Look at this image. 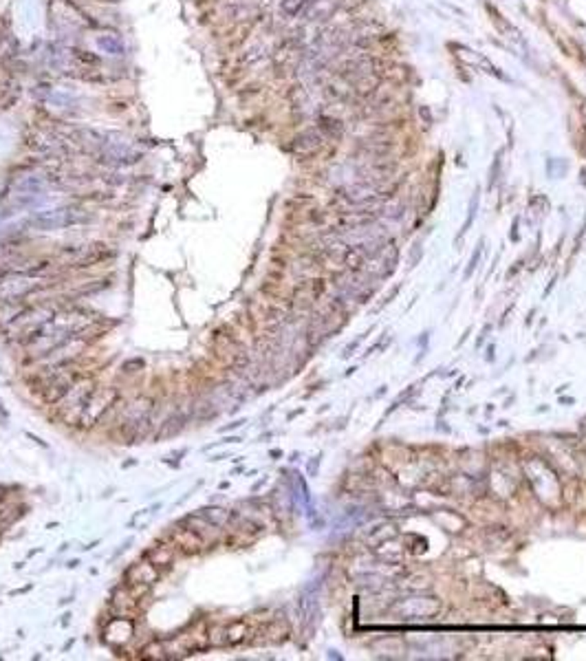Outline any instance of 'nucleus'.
<instances>
[{"mask_svg": "<svg viewBox=\"0 0 586 661\" xmlns=\"http://www.w3.org/2000/svg\"><path fill=\"white\" fill-rule=\"evenodd\" d=\"M44 287V282L35 280V275L29 273H9V278L0 280V304H7L13 300H23L27 293Z\"/></svg>", "mask_w": 586, "mask_h": 661, "instance_id": "5", "label": "nucleus"}, {"mask_svg": "<svg viewBox=\"0 0 586 661\" xmlns=\"http://www.w3.org/2000/svg\"><path fill=\"white\" fill-rule=\"evenodd\" d=\"M159 578H161V568L157 564H153L148 558H143V560H137L126 568L124 584L131 586L139 597H145L150 593L153 586L159 582Z\"/></svg>", "mask_w": 586, "mask_h": 661, "instance_id": "4", "label": "nucleus"}, {"mask_svg": "<svg viewBox=\"0 0 586 661\" xmlns=\"http://www.w3.org/2000/svg\"><path fill=\"white\" fill-rule=\"evenodd\" d=\"M503 155L501 153H496V157H494V163H491V168H489V190L494 188V183H496V177H498V172H501V159Z\"/></svg>", "mask_w": 586, "mask_h": 661, "instance_id": "22", "label": "nucleus"}, {"mask_svg": "<svg viewBox=\"0 0 586 661\" xmlns=\"http://www.w3.org/2000/svg\"><path fill=\"white\" fill-rule=\"evenodd\" d=\"M369 0H340V11L344 13H357Z\"/></svg>", "mask_w": 586, "mask_h": 661, "instance_id": "20", "label": "nucleus"}, {"mask_svg": "<svg viewBox=\"0 0 586 661\" xmlns=\"http://www.w3.org/2000/svg\"><path fill=\"white\" fill-rule=\"evenodd\" d=\"M476 208H479V190L474 192V196H472V203H470V214H467V220H465V225H463V234L470 230V225L474 223V216H476Z\"/></svg>", "mask_w": 586, "mask_h": 661, "instance_id": "21", "label": "nucleus"}, {"mask_svg": "<svg viewBox=\"0 0 586 661\" xmlns=\"http://www.w3.org/2000/svg\"><path fill=\"white\" fill-rule=\"evenodd\" d=\"M170 648H166L168 653H172L177 648V657H186L190 653H201L210 648V626L205 619H198L194 624H190L188 631H183L181 635H177L170 644Z\"/></svg>", "mask_w": 586, "mask_h": 661, "instance_id": "3", "label": "nucleus"}, {"mask_svg": "<svg viewBox=\"0 0 586 661\" xmlns=\"http://www.w3.org/2000/svg\"><path fill=\"white\" fill-rule=\"evenodd\" d=\"M417 113L421 115V119H424V124H428V128H430V124H432L430 108H428V106H419V108H417Z\"/></svg>", "mask_w": 586, "mask_h": 661, "instance_id": "23", "label": "nucleus"}, {"mask_svg": "<svg viewBox=\"0 0 586 661\" xmlns=\"http://www.w3.org/2000/svg\"><path fill=\"white\" fill-rule=\"evenodd\" d=\"M155 397L150 395H139L135 397L133 401H128L121 415H119V421H126V424H141V421L150 419L155 415Z\"/></svg>", "mask_w": 586, "mask_h": 661, "instance_id": "9", "label": "nucleus"}, {"mask_svg": "<svg viewBox=\"0 0 586 661\" xmlns=\"http://www.w3.org/2000/svg\"><path fill=\"white\" fill-rule=\"evenodd\" d=\"M135 635V617H121V615H113L104 624V633L102 639L106 641V646L111 648H121Z\"/></svg>", "mask_w": 586, "mask_h": 661, "instance_id": "6", "label": "nucleus"}, {"mask_svg": "<svg viewBox=\"0 0 586 661\" xmlns=\"http://www.w3.org/2000/svg\"><path fill=\"white\" fill-rule=\"evenodd\" d=\"M582 183H586V170H582Z\"/></svg>", "mask_w": 586, "mask_h": 661, "instance_id": "24", "label": "nucleus"}, {"mask_svg": "<svg viewBox=\"0 0 586 661\" xmlns=\"http://www.w3.org/2000/svg\"><path fill=\"white\" fill-rule=\"evenodd\" d=\"M166 653L168 650H166V646H163V644H159V641H150L148 646L141 648L139 657L141 659H163V657H168Z\"/></svg>", "mask_w": 586, "mask_h": 661, "instance_id": "19", "label": "nucleus"}, {"mask_svg": "<svg viewBox=\"0 0 586 661\" xmlns=\"http://www.w3.org/2000/svg\"><path fill=\"white\" fill-rule=\"evenodd\" d=\"M97 388L95 386V379L93 377H82L80 381L73 383V388L58 401L62 403L60 406V417L66 426H76L80 424V417H82V410H84V403L88 399V395Z\"/></svg>", "mask_w": 586, "mask_h": 661, "instance_id": "2", "label": "nucleus"}, {"mask_svg": "<svg viewBox=\"0 0 586 661\" xmlns=\"http://www.w3.org/2000/svg\"><path fill=\"white\" fill-rule=\"evenodd\" d=\"M170 542L181 551V554H186V556H198V554H203L205 549H212L192 527H188L183 520L177 523V527H172Z\"/></svg>", "mask_w": 586, "mask_h": 661, "instance_id": "8", "label": "nucleus"}, {"mask_svg": "<svg viewBox=\"0 0 586 661\" xmlns=\"http://www.w3.org/2000/svg\"><path fill=\"white\" fill-rule=\"evenodd\" d=\"M143 558H148L159 568H172V564L177 560V547L172 542H155L153 547L145 549Z\"/></svg>", "mask_w": 586, "mask_h": 661, "instance_id": "12", "label": "nucleus"}, {"mask_svg": "<svg viewBox=\"0 0 586 661\" xmlns=\"http://www.w3.org/2000/svg\"><path fill=\"white\" fill-rule=\"evenodd\" d=\"M381 80H383V76L381 73H366V76H361V78H357L351 86H353V93H355V100H366V97H371L375 90H377V86L381 84Z\"/></svg>", "mask_w": 586, "mask_h": 661, "instance_id": "15", "label": "nucleus"}, {"mask_svg": "<svg viewBox=\"0 0 586 661\" xmlns=\"http://www.w3.org/2000/svg\"><path fill=\"white\" fill-rule=\"evenodd\" d=\"M119 399H121L119 391L111 388V386H106V388H95L93 393L88 395V399L84 403V410H82V417H80V428L97 426L100 421L104 419V415L117 406Z\"/></svg>", "mask_w": 586, "mask_h": 661, "instance_id": "1", "label": "nucleus"}, {"mask_svg": "<svg viewBox=\"0 0 586 661\" xmlns=\"http://www.w3.org/2000/svg\"><path fill=\"white\" fill-rule=\"evenodd\" d=\"M316 128L326 141H333V143L342 141V137L346 135V121L335 117L333 113H320L316 119Z\"/></svg>", "mask_w": 586, "mask_h": 661, "instance_id": "11", "label": "nucleus"}, {"mask_svg": "<svg viewBox=\"0 0 586 661\" xmlns=\"http://www.w3.org/2000/svg\"><path fill=\"white\" fill-rule=\"evenodd\" d=\"M483 7H485V13L489 16L491 25L498 29V33H501V35H505V38L514 40V42H516V40L520 42V31H518L514 25H511V23L507 20V18H505V16H503L496 7H494V5L489 3V0H485Z\"/></svg>", "mask_w": 586, "mask_h": 661, "instance_id": "13", "label": "nucleus"}, {"mask_svg": "<svg viewBox=\"0 0 586 661\" xmlns=\"http://www.w3.org/2000/svg\"><path fill=\"white\" fill-rule=\"evenodd\" d=\"M183 428H186V417H181V415H172V417H168L166 421L161 424V430L157 432V441H161V439H170V436H177Z\"/></svg>", "mask_w": 586, "mask_h": 661, "instance_id": "16", "label": "nucleus"}, {"mask_svg": "<svg viewBox=\"0 0 586 661\" xmlns=\"http://www.w3.org/2000/svg\"><path fill=\"white\" fill-rule=\"evenodd\" d=\"M203 516L214 525V527H227L229 525V520H232V511H227V509H223V507H208V509H203Z\"/></svg>", "mask_w": 586, "mask_h": 661, "instance_id": "18", "label": "nucleus"}, {"mask_svg": "<svg viewBox=\"0 0 586 661\" xmlns=\"http://www.w3.org/2000/svg\"><path fill=\"white\" fill-rule=\"evenodd\" d=\"M183 523H186L188 527H192V529L196 531V534H198L201 538H203L210 547L216 544V538H218V531H216V529H218V527H214V525L203 516V513H196V516L183 518Z\"/></svg>", "mask_w": 586, "mask_h": 661, "instance_id": "14", "label": "nucleus"}, {"mask_svg": "<svg viewBox=\"0 0 586 661\" xmlns=\"http://www.w3.org/2000/svg\"><path fill=\"white\" fill-rule=\"evenodd\" d=\"M247 633H249V629H247V624L245 621H232V624H227L225 626V635H227V646H236V644H243V641L247 639Z\"/></svg>", "mask_w": 586, "mask_h": 661, "instance_id": "17", "label": "nucleus"}, {"mask_svg": "<svg viewBox=\"0 0 586 661\" xmlns=\"http://www.w3.org/2000/svg\"><path fill=\"white\" fill-rule=\"evenodd\" d=\"M141 600L131 586H117V589L111 593V600H108V609H111L113 615H121V617H137L143 609H141Z\"/></svg>", "mask_w": 586, "mask_h": 661, "instance_id": "7", "label": "nucleus"}, {"mask_svg": "<svg viewBox=\"0 0 586 661\" xmlns=\"http://www.w3.org/2000/svg\"><path fill=\"white\" fill-rule=\"evenodd\" d=\"M326 145V139L322 137V133L318 128H306V131L298 133L293 137V143H291V150L296 153L298 157H313L318 155L322 148Z\"/></svg>", "mask_w": 586, "mask_h": 661, "instance_id": "10", "label": "nucleus"}]
</instances>
